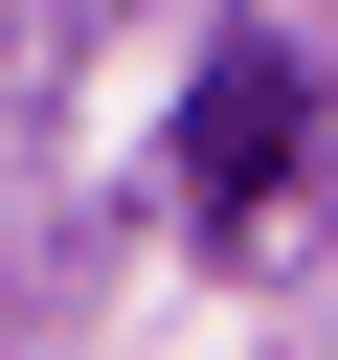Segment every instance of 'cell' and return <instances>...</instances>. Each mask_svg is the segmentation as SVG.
<instances>
[{"instance_id": "1", "label": "cell", "mask_w": 338, "mask_h": 360, "mask_svg": "<svg viewBox=\"0 0 338 360\" xmlns=\"http://www.w3.org/2000/svg\"><path fill=\"white\" fill-rule=\"evenodd\" d=\"M293 112H315V45H293V0H248V22L203 45V90H180V225H270Z\"/></svg>"}]
</instances>
